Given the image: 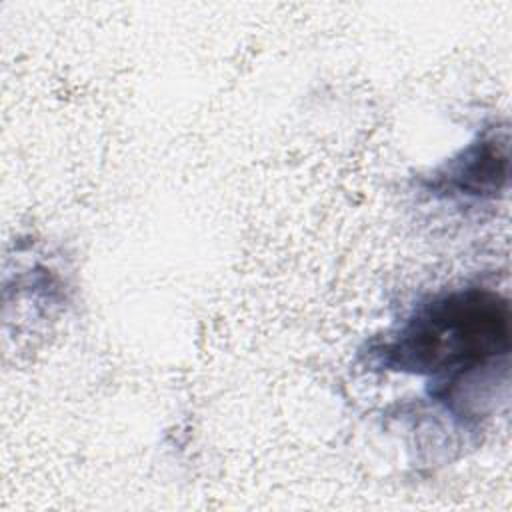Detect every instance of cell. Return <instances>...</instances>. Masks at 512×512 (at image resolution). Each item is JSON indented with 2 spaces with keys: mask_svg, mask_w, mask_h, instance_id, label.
Segmentation results:
<instances>
[{
  "mask_svg": "<svg viewBox=\"0 0 512 512\" xmlns=\"http://www.w3.org/2000/svg\"><path fill=\"white\" fill-rule=\"evenodd\" d=\"M510 352V304L496 290L470 286L434 294L366 352L374 370L422 378L428 396L454 418H468L470 388Z\"/></svg>",
  "mask_w": 512,
  "mask_h": 512,
  "instance_id": "1",
  "label": "cell"
},
{
  "mask_svg": "<svg viewBox=\"0 0 512 512\" xmlns=\"http://www.w3.org/2000/svg\"><path fill=\"white\" fill-rule=\"evenodd\" d=\"M508 182V134L484 130L476 140L446 160L426 180L428 190L442 198L494 200Z\"/></svg>",
  "mask_w": 512,
  "mask_h": 512,
  "instance_id": "2",
  "label": "cell"
}]
</instances>
